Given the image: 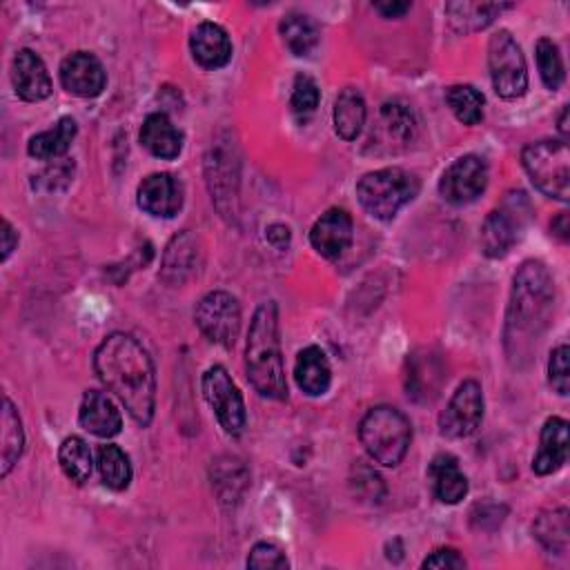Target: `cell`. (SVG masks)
<instances>
[{"label":"cell","instance_id":"1","mask_svg":"<svg viewBox=\"0 0 570 570\" xmlns=\"http://www.w3.org/2000/svg\"><path fill=\"white\" fill-rule=\"evenodd\" d=\"M94 371L132 419L148 428L157 406V375L148 350L134 337L114 332L94 352Z\"/></svg>","mask_w":570,"mask_h":570},{"label":"cell","instance_id":"2","mask_svg":"<svg viewBox=\"0 0 570 570\" xmlns=\"http://www.w3.org/2000/svg\"><path fill=\"white\" fill-rule=\"evenodd\" d=\"M555 308V283L539 261H526L515 274L506 312L504 347L513 368H526Z\"/></svg>","mask_w":570,"mask_h":570},{"label":"cell","instance_id":"3","mask_svg":"<svg viewBox=\"0 0 570 570\" xmlns=\"http://www.w3.org/2000/svg\"><path fill=\"white\" fill-rule=\"evenodd\" d=\"M246 371L252 388L261 397L276 401L288 399L278 339V308L274 301L261 304L252 317L246 345Z\"/></svg>","mask_w":570,"mask_h":570},{"label":"cell","instance_id":"4","mask_svg":"<svg viewBox=\"0 0 570 570\" xmlns=\"http://www.w3.org/2000/svg\"><path fill=\"white\" fill-rule=\"evenodd\" d=\"M360 440L377 464L395 468L408 455L412 425L401 410L392 406H377L364 417L360 425Z\"/></svg>","mask_w":570,"mask_h":570},{"label":"cell","instance_id":"5","mask_svg":"<svg viewBox=\"0 0 570 570\" xmlns=\"http://www.w3.org/2000/svg\"><path fill=\"white\" fill-rule=\"evenodd\" d=\"M419 194V179L401 168L366 174L356 183V196L373 219L392 221L397 212Z\"/></svg>","mask_w":570,"mask_h":570},{"label":"cell","instance_id":"6","mask_svg":"<svg viewBox=\"0 0 570 570\" xmlns=\"http://www.w3.org/2000/svg\"><path fill=\"white\" fill-rule=\"evenodd\" d=\"M522 166L533 185L557 201L570 194V150L566 140H537L522 152Z\"/></svg>","mask_w":570,"mask_h":570},{"label":"cell","instance_id":"7","mask_svg":"<svg viewBox=\"0 0 570 570\" xmlns=\"http://www.w3.org/2000/svg\"><path fill=\"white\" fill-rule=\"evenodd\" d=\"M488 67L490 79L494 86V92L506 99L515 101L522 99L528 90V67L526 58L522 54V47L513 38L511 32L499 30L490 36L488 43Z\"/></svg>","mask_w":570,"mask_h":570},{"label":"cell","instance_id":"8","mask_svg":"<svg viewBox=\"0 0 570 570\" xmlns=\"http://www.w3.org/2000/svg\"><path fill=\"white\" fill-rule=\"evenodd\" d=\"M531 205L524 192L509 194L504 207L492 209L481 226V250L488 259H504L528 221Z\"/></svg>","mask_w":570,"mask_h":570},{"label":"cell","instance_id":"9","mask_svg":"<svg viewBox=\"0 0 570 570\" xmlns=\"http://www.w3.org/2000/svg\"><path fill=\"white\" fill-rule=\"evenodd\" d=\"M201 390L214 414H217L224 431L232 437H239L246 431L248 414L243 395L235 386L228 371L224 366H212L209 371H205L201 379Z\"/></svg>","mask_w":570,"mask_h":570},{"label":"cell","instance_id":"10","mask_svg":"<svg viewBox=\"0 0 570 570\" xmlns=\"http://www.w3.org/2000/svg\"><path fill=\"white\" fill-rule=\"evenodd\" d=\"M194 321L209 343L232 347L241 332V306L230 293L214 290L198 301Z\"/></svg>","mask_w":570,"mask_h":570},{"label":"cell","instance_id":"11","mask_svg":"<svg viewBox=\"0 0 570 570\" xmlns=\"http://www.w3.org/2000/svg\"><path fill=\"white\" fill-rule=\"evenodd\" d=\"M483 419V390L475 379L464 381L440 417V431L448 440H466Z\"/></svg>","mask_w":570,"mask_h":570},{"label":"cell","instance_id":"12","mask_svg":"<svg viewBox=\"0 0 570 570\" xmlns=\"http://www.w3.org/2000/svg\"><path fill=\"white\" fill-rule=\"evenodd\" d=\"M488 187V166L481 157L466 155L457 159L440 181V194L451 205H468Z\"/></svg>","mask_w":570,"mask_h":570},{"label":"cell","instance_id":"13","mask_svg":"<svg viewBox=\"0 0 570 570\" xmlns=\"http://www.w3.org/2000/svg\"><path fill=\"white\" fill-rule=\"evenodd\" d=\"M62 88L81 99H96L107 86L103 62L90 52H77L60 62Z\"/></svg>","mask_w":570,"mask_h":570},{"label":"cell","instance_id":"14","mask_svg":"<svg viewBox=\"0 0 570 570\" xmlns=\"http://www.w3.org/2000/svg\"><path fill=\"white\" fill-rule=\"evenodd\" d=\"M136 196H138V207L142 212L152 214L157 219H172L183 207L185 190L176 176L168 172H157L150 174L148 179H142Z\"/></svg>","mask_w":570,"mask_h":570},{"label":"cell","instance_id":"15","mask_svg":"<svg viewBox=\"0 0 570 570\" xmlns=\"http://www.w3.org/2000/svg\"><path fill=\"white\" fill-rule=\"evenodd\" d=\"M12 83L27 103L45 101L52 94V79L43 58L32 49H21L12 60Z\"/></svg>","mask_w":570,"mask_h":570},{"label":"cell","instance_id":"16","mask_svg":"<svg viewBox=\"0 0 570 570\" xmlns=\"http://www.w3.org/2000/svg\"><path fill=\"white\" fill-rule=\"evenodd\" d=\"M352 232L354 226L350 214L341 207H332L312 226L310 243L323 259H337L350 248Z\"/></svg>","mask_w":570,"mask_h":570},{"label":"cell","instance_id":"17","mask_svg":"<svg viewBox=\"0 0 570 570\" xmlns=\"http://www.w3.org/2000/svg\"><path fill=\"white\" fill-rule=\"evenodd\" d=\"M79 421L88 433H92L101 440L116 437L123 428L121 410L105 392H99V390H88L83 395Z\"/></svg>","mask_w":570,"mask_h":570},{"label":"cell","instance_id":"18","mask_svg":"<svg viewBox=\"0 0 570 570\" xmlns=\"http://www.w3.org/2000/svg\"><path fill=\"white\" fill-rule=\"evenodd\" d=\"M190 49L205 69H221L232 60V41L217 23H201L190 36Z\"/></svg>","mask_w":570,"mask_h":570},{"label":"cell","instance_id":"19","mask_svg":"<svg viewBox=\"0 0 570 570\" xmlns=\"http://www.w3.org/2000/svg\"><path fill=\"white\" fill-rule=\"evenodd\" d=\"M140 146L157 159L172 161L183 152V132L168 118V114L157 112L142 121Z\"/></svg>","mask_w":570,"mask_h":570},{"label":"cell","instance_id":"20","mask_svg":"<svg viewBox=\"0 0 570 570\" xmlns=\"http://www.w3.org/2000/svg\"><path fill=\"white\" fill-rule=\"evenodd\" d=\"M568 461V421L561 417L546 419L542 428L539 451L533 459V470L539 477L557 472Z\"/></svg>","mask_w":570,"mask_h":570},{"label":"cell","instance_id":"21","mask_svg":"<svg viewBox=\"0 0 570 570\" xmlns=\"http://www.w3.org/2000/svg\"><path fill=\"white\" fill-rule=\"evenodd\" d=\"M428 481H431V488L440 502L448 504V506L459 504L461 499L468 494V479L461 472L457 457H453L448 453L437 455L433 459L431 468H428Z\"/></svg>","mask_w":570,"mask_h":570},{"label":"cell","instance_id":"22","mask_svg":"<svg viewBox=\"0 0 570 570\" xmlns=\"http://www.w3.org/2000/svg\"><path fill=\"white\" fill-rule=\"evenodd\" d=\"M295 379H297V386L308 397H321L330 390L332 371H330L328 356L321 347L310 345L299 352L297 364H295Z\"/></svg>","mask_w":570,"mask_h":570},{"label":"cell","instance_id":"23","mask_svg":"<svg viewBox=\"0 0 570 570\" xmlns=\"http://www.w3.org/2000/svg\"><path fill=\"white\" fill-rule=\"evenodd\" d=\"M198 241L190 232H183L174 237L166 250L163 256V267H161V278L170 285H179L185 278H190L198 267Z\"/></svg>","mask_w":570,"mask_h":570},{"label":"cell","instance_id":"24","mask_svg":"<svg viewBox=\"0 0 570 570\" xmlns=\"http://www.w3.org/2000/svg\"><path fill=\"white\" fill-rule=\"evenodd\" d=\"M77 121L62 116L52 129L41 132L36 136L30 138L27 142V152L32 159L38 161H58L71 146V140L77 138Z\"/></svg>","mask_w":570,"mask_h":570},{"label":"cell","instance_id":"25","mask_svg":"<svg viewBox=\"0 0 570 570\" xmlns=\"http://www.w3.org/2000/svg\"><path fill=\"white\" fill-rule=\"evenodd\" d=\"M366 101L364 96L352 90L345 88L337 101H334V132L339 134V138L343 140H356L366 125Z\"/></svg>","mask_w":570,"mask_h":570},{"label":"cell","instance_id":"26","mask_svg":"<svg viewBox=\"0 0 570 570\" xmlns=\"http://www.w3.org/2000/svg\"><path fill=\"white\" fill-rule=\"evenodd\" d=\"M25 448V433L23 421L12 403V399L5 397L3 406V431H0V475L8 477L12 468L19 464Z\"/></svg>","mask_w":570,"mask_h":570},{"label":"cell","instance_id":"27","mask_svg":"<svg viewBox=\"0 0 570 570\" xmlns=\"http://www.w3.org/2000/svg\"><path fill=\"white\" fill-rule=\"evenodd\" d=\"M513 5H497V3H448L446 14L451 25L457 32L470 34L486 30L504 10H511Z\"/></svg>","mask_w":570,"mask_h":570},{"label":"cell","instance_id":"28","mask_svg":"<svg viewBox=\"0 0 570 570\" xmlns=\"http://www.w3.org/2000/svg\"><path fill=\"white\" fill-rule=\"evenodd\" d=\"M281 38L295 56H308L319 43V25L301 12H293L285 16L278 25Z\"/></svg>","mask_w":570,"mask_h":570},{"label":"cell","instance_id":"29","mask_svg":"<svg viewBox=\"0 0 570 570\" xmlns=\"http://www.w3.org/2000/svg\"><path fill=\"white\" fill-rule=\"evenodd\" d=\"M533 533L537 542L555 555H563L568 550L570 542V517L568 509H555L548 513H542L537 522L533 524Z\"/></svg>","mask_w":570,"mask_h":570},{"label":"cell","instance_id":"30","mask_svg":"<svg viewBox=\"0 0 570 570\" xmlns=\"http://www.w3.org/2000/svg\"><path fill=\"white\" fill-rule=\"evenodd\" d=\"M58 464L67 479L75 483H86L92 477L94 459L86 440L67 437L58 448Z\"/></svg>","mask_w":570,"mask_h":570},{"label":"cell","instance_id":"31","mask_svg":"<svg viewBox=\"0 0 570 570\" xmlns=\"http://www.w3.org/2000/svg\"><path fill=\"white\" fill-rule=\"evenodd\" d=\"M417 129V121L410 107L399 103H386L381 107V127L386 146H406L412 140Z\"/></svg>","mask_w":570,"mask_h":570},{"label":"cell","instance_id":"32","mask_svg":"<svg viewBox=\"0 0 570 570\" xmlns=\"http://www.w3.org/2000/svg\"><path fill=\"white\" fill-rule=\"evenodd\" d=\"M99 472L107 488L125 490L132 481V464L129 457L114 444H105L99 448Z\"/></svg>","mask_w":570,"mask_h":570},{"label":"cell","instance_id":"33","mask_svg":"<svg viewBox=\"0 0 570 570\" xmlns=\"http://www.w3.org/2000/svg\"><path fill=\"white\" fill-rule=\"evenodd\" d=\"M446 103L464 125H477L483 121V94L472 86H453L446 92Z\"/></svg>","mask_w":570,"mask_h":570},{"label":"cell","instance_id":"34","mask_svg":"<svg viewBox=\"0 0 570 570\" xmlns=\"http://www.w3.org/2000/svg\"><path fill=\"white\" fill-rule=\"evenodd\" d=\"M535 56H537V67H539L544 86L550 92H557L563 83V77H566L559 47L550 38H539L537 47H535Z\"/></svg>","mask_w":570,"mask_h":570},{"label":"cell","instance_id":"35","mask_svg":"<svg viewBox=\"0 0 570 570\" xmlns=\"http://www.w3.org/2000/svg\"><path fill=\"white\" fill-rule=\"evenodd\" d=\"M71 176H75V163H71L69 159H62V161L58 159V161H52V166H47L41 174L34 176L32 187L43 190V192H56V190L67 187Z\"/></svg>","mask_w":570,"mask_h":570},{"label":"cell","instance_id":"36","mask_svg":"<svg viewBox=\"0 0 570 570\" xmlns=\"http://www.w3.org/2000/svg\"><path fill=\"white\" fill-rule=\"evenodd\" d=\"M319 101H321V90L317 86V81L308 75H299L295 79V88H293V99H290V105L297 114L306 116V114H312L317 107H319Z\"/></svg>","mask_w":570,"mask_h":570},{"label":"cell","instance_id":"37","mask_svg":"<svg viewBox=\"0 0 570 570\" xmlns=\"http://www.w3.org/2000/svg\"><path fill=\"white\" fill-rule=\"evenodd\" d=\"M288 566L290 561L285 557V552L270 542L256 544L248 557V568L252 570H285Z\"/></svg>","mask_w":570,"mask_h":570},{"label":"cell","instance_id":"38","mask_svg":"<svg viewBox=\"0 0 570 570\" xmlns=\"http://www.w3.org/2000/svg\"><path fill=\"white\" fill-rule=\"evenodd\" d=\"M548 381L552 390L561 397L570 392V371H568V345H559L552 350L548 362Z\"/></svg>","mask_w":570,"mask_h":570},{"label":"cell","instance_id":"39","mask_svg":"<svg viewBox=\"0 0 570 570\" xmlns=\"http://www.w3.org/2000/svg\"><path fill=\"white\" fill-rule=\"evenodd\" d=\"M421 566L423 568H440V570H444V568L459 570V568H466V559L455 548H440L431 557L423 559Z\"/></svg>","mask_w":570,"mask_h":570},{"label":"cell","instance_id":"40","mask_svg":"<svg viewBox=\"0 0 570 570\" xmlns=\"http://www.w3.org/2000/svg\"><path fill=\"white\" fill-rule=\"evenodd\" d=\"M265 239H267V243L274 246L276 250H285V248L290 246L293 235H290V228H288V226L274 224V226H270V228L265 230Z\"/></svg>","mask_w":570,"mask_h":570},{"label":"cell","instance_id":"41","mask_svg":"<svg viewBox=\"0 0 570 570\" xmlns=\"http://www.w3.org/2000/svg\"><path fill=\"white\" fill-rule=\"evenodd\" d=\"M410 3H375V10L384 16V19H401L403 14L410 12Z\"/></svg>","mask_w":570,"mask_h":570},{"label":"cell","instance_id":"42","mask_svg":"<svg viewBox=\"0 0 570 570\" xmlns=\"http://www.w3.org/2000/svg\"><path fill=\"white\" fill-rule=\"evenodd\" d=\"M19 246V232L14 230V226L5 219L3 221V261L10 259V254L16 250Z\"/></svg>","mask_w":570,"mask_h":570},{"label":"cell","instance_id":"43","mask_svg":"<svg viewBox=\"0 0 570 570\" xmlns=\"http://www.w3.org/2000/svg\"><path fill=\"white\" fill-rule=\"evenodd\" d=\"M552 232L561 239L568 241V232H570V224H568V212H561L559 217L552 221Z\"/></svg>","mask_w":570,"mask_h":570},{"label":"cell","instance_id":"44","mask_svg":"<svg viewBox=\"0 0 570 570\" xmlns=\"http://www.w3.org/2000/svg\"><path fill=\"white\" fill-rule=\"evenodd\" d=\"M559 132H561V140L568 138V107L561 110V118H559Z\"/></svg>","mask_w":570,"mask_h":570}]
</instances>
